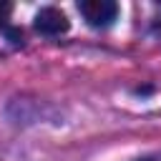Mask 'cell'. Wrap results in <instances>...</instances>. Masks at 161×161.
Instances as JSON below:
<instances>
[{
    "mask_svg": "<svg viewBox=\"0 0 161 161\" xmlns=\"http://www.w3.org/2000/svg\"><path fill=\"white\" fill-rule=\"evenodd\" d=\"M78 10L88 20V25H93V28H106L118 15V5L113 0H83L78 5Z\"/></svg>",
    "mask_w": 161,
    "mask_h": 161,
    "instance_id": "cell-1",
    "label": "cell"
},
{
    "mask_svg": "<svg viewBox=\"0 0 161 161\" xmlns=\"http://www.w3.org/2000/svg\"><path fill=\"white\" fill-rule=\"evenodd\" d=\"M138 161H161V153H156V156H143V158H138Z\"/></svg>",
    "mask_w": 161,
    "mask_h": 161,
    "instance_id": "cell-4",
    "label": "cell"
},
{
    "mask_svg": "<svg viewBox=\"0 0 161 161\" xmlns=\"http://www.w3.org/2000/svg\"><path fill=\"white\" fill-rule=\"evenodd\" d=\"M70 28L65 13H60L58 8H40L35 15V30L43 35H60Z\"/></svg>",
    "mask_w": 161,
    "mask_h": 161,
    "instance_id": "cell-2",
    "label": "cell"
},
{
    "mask_svg": "<svg viewBox=\"0 0 161 161\" xmlns=\"http://www.w3.org/2000/svg\"><path fill=\"white\" fill-rule=\"evenodd\" d=\"M10 10H13V5H10V3H0V28L5 25V20H8Z\"/></svg>",
    "mask_w": 161,
    "mask_h": 161,
    "instance_id": "cell-3",
    "label": "cell"
}]
</instances>
